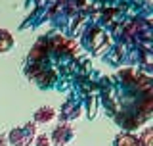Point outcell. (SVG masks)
Segmentation results:
<instances>
[{
    "label": "cell",
    "instance_id": "1",
    "mask_svg": "<svg viewBox=\"0 0 153 146\" xmlns=\"http://www.w3.org/2000/svg\"><path fill=\"white\" fill-rule=\"evenodd\" d=\"M71 137V131H69V125H61V127H57L56 129V133H54V140L57 144H61V142H65L67 138Z\"/></svg>",
    "mask_w": 153,
    "mask_h": 146
},
{
    "label": "cell",
    "instance_id": "2",
    "mask_svg": "<svg viewBox=\"0 0 153 146\" xmlns=\"http://www.w3.org/2000/svg\"><path fill=\"white\" fill-rule=\"evenodd\" d=\"M117 146H140L136 137H132V135H121V137L117 138Z\"/></svg>",
    "mask_w": 153,
    "mask_h": 146
},
{
    "label": "cell",
    "instance_id": "3",
    "mask_svg": "<svg viewBox=\"0 0 153 146\" xmlns=\"http://www.w3.org/2000/svg\"><path fill=\"white\" fill-rule=\"evenodd\" d=\"M54 115L56 114H54L52 108H42V110H38V114H36V121H42V123H44V121H50Z\"/></svg>",
    "mask_w": 153,
    "mask_h": 146
},
{
    "label": "cell",
    "instance_id": "4",
    "mask_svg": "<svg viewBox=\"0 0 153 146\" xmlns=\"http://www.w3.org/2000/svg\"><path fill=\"white\" fill-rule=\"evenodd\" d=\"M44 56H46V50H42V42H38V44L33 48L31 58H33V60H38V58H44Z\"/></svg>",
    "mask_w": 153,
    "mask_h": 146
},
{
    "label": "cell",
    "instance_id": "5",
    "mask_svg": "<svg viewBox=\"0 0 153 146\" xmlns=\"http://www.w3.org/2000/svg\"><path fill=\"white\" fill-rule=\"evenodd\" d=\"M151 129H147L146 131V133H143L142 135V138L140 140H138V142H140V146H151Z\"/></svg>",
    "mask_w": 153,
    "mask_h": 146
},
{
    "label": "cell",
    "instance_id": "6",
    "mask_svg": "<svg viewBox=\"0 0 153 146\" xmlns=\"http://www.w3.org/2000/svg\"><path fill=\"white\" fill-rule=\"evenodd\" d=\"M36 146H50V137H38V142H36Z\"/></svg>",
    "mask_w": 153,
    "mask_h": 146
}]
</instances>
